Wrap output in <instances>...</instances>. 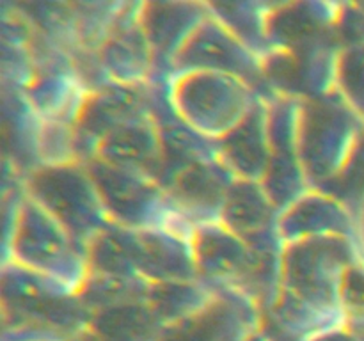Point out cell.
<instances>
[{
	"instance_id": "4fadbf2b",
	"label": "cell",
	"mask_w": 364,
	"mask_h": 341,
	"mask_svg": "<svg viewBox=\"0 0 364 341\" xmlns=\"http://www.w3.org/2000/svg\"><path fill=\"white\" fill-rule=\"evenodd\" d=\"M198 279L215 288H237L247 295L258 256L238 234L223 222L196 224L192 227Z\"/></svg>"
},
{
	"instance_id": "8fae6325",
	"label": "cell",
	"mask_w": 364,
	"mask_h": 341,
	"mask_svg": "<svg viewBox=\"0 0 364 341\" xmlns=\"http://www.w3.org/2000/svg\"><path fill=\"white\" fill-rule=\"evenodd\" d=\"M262 327V311L237 288H215L206 308L164 327L159 341H245Z\"/></svg>"
},
{
	"instance_id": "603a6c76",
	"label": "cell",
	"mask_w": 364,
	"mask_h": 341,
	"mask_svg": "<svg viewBox=\"0 0 364 341\" xmlns=\"http://www.w3.org/2000/svg\"><path fill=\"white\" fill-rule=\"evenodd\" d=\"M92 158L159 181L162 170V148L151 114L130 121L107 135L96 146Z\"/></svg>"
},
{
	"instance_id": "f546056e",
	"label": "cell",
	"mask_w": 364,
	"mask_h": 341,
	"mask_svg": "<svg viewBox=\"0 0 364 341\" xmlns=\"http://www.w3.org/2000/svg\"><path fill=\"white\" fill-rule=\"evenodd\" d=\"M149 286L151 283H148L144 277L89 274L85 283L78 290V298L89 313H95L114 305L148 302Z\"/></svg>"
},
{
	"instance_id": "ac0fdd59",
	"label": "cell",
	"mask_w": 364,
	"mask_h": 341,
	"mask_svg": "<svg viewBox=\"0 0 364 341\" xmlns=\"http://www.w3.org/2000/svg\"><path fill=\"white\" fill-rule=\"evenodd\" d=\"M341 2L295 0L274 2L267 18V36L272 52H295L336 38Z\"/></svg>"
},
{
	"instance_id": "7a4b0ae2",
	"label": "cell",
	"mask_w": 364,
	"mask_h": 341,
	"mask_svg": "<svg viewBox=\"0 0 364 341\" xmlns=\"http://www.w3.org/2000/svg\"><path fill=\"white\" fill-rule=\"evenodd\" d=\"M2 263H16L77 293L89 276L87 252L27 194L13 231L4 240Z\"/></svg>"
},
{
	"instance_id": "277c9868",
	"label": "cell",
	"mask_w": 364,
	"mask_h": 341,
	"mask_svg": "<svg viewBox=\"0 0 364 341\" xmlns=\"http://www.w3.org/2000/svg\"><path fill=\"white\" fill-rule=\"evenodd\" d=\"M364 121L338 91L302 99L299 155L311 188L333 180L347 162Z\"/></svg>"
},
{
	"instance_id": "d6a6232c",
	"label": "cell",
	"mask_w": 364,
	"mask_h": 341,
	"mask_svg": "<svg viewBox=\"0 0 364 341\" xmlns=\"http://www.w3.org/2000/svg\"><path fill=\"white\" fill-rule=\"evenodd\" d=\"M340 305L347 322L364 320V258L352 263L340 286Z\"/></svg>"
},
{
	"instance_id": "4dcf8cb0",
	"label": "cell",
	"mask_w": 364,
	"mask_h": 341,
	"mask_svg": "<svg viewBox=\"0 0 364 341\" xmlns=\"http://www.w3.org/2000/svg\"><path fill=\"white\" fill-rule=\"evenodd\" d=\"M316 190L333 195L359 219L364 208V128L340 173Z\"/></svg>"
},
{
	"instance_id": "e575fe53",
	"label": "cell",
	"mask_w": 364,
	"mask_h": 341,
	"mask_svg": "<svg viewBox=\"0 0 364 341\" xmlns=\"http://www.w3.org/2000/svg\"><path fill=\"white\" fill-rule=\"evenodd\" d=\"M309 341H359V340L350 332V330H348L347 325H343V327H338V329L329 330V332L320 334V336L313 337V340Z\"/></svg>"
},
{
	"instance_id": "5b68a950",
	"label": "cell",
	"mask_w": 364,
	"mask_h": 341,
	"mask_svg": "<svg viewBox=\"0 0 364 341\" xmlns=\"http://www.w3.org/2000/svg\"><path fill=\"white\" fill-rule=\"evenodd\" d=\"M359 258H363L361 247L352 238L323 237L291 242L283 251L281 291L318 308L341 309V281L348 266Z\"/></svg>"
},
{
	"instance_id": "d590c367",
	"label": "cell",
	"mask_w": 364,
	"mask_h": 341,
	"mask_svg": "<svg viewBox=\"0 0 364 341\" xmlns=\"http://www.w3.org/2000/svg\"><path fill=\"white\" fill-rule=\"evenodd\" d=\"M245 341H272V340H270V337L263 332L262 327H259V329H256L255 332H252Z\"/></svg>"
},
{
	"instance_id": "7402d4cb",
	"label": "cell",
	"mask_w": 364,
	"mask_h": 341,
	"mask_svg": "<svg viewBox=\"0 0 364 341\" xmlns=\"http://www.w3.org/2000/svg\"><path fill=\"white\" fill-rule=\"evenodd\" d=\"M139 276L148 283L198 281L192 231L156 227L137 231Z\"/></svg>"
},
{
	"instance_id": "d6986e66",
	"label": "cell",
	"mask_w": 364,
	"mask_h": 341,
	"mask_svg": "<svg viewBox=\"0 0 364 341\" xmlns=\"http://www.w3.org/2000/svg\"><path fill=\"white\" fill-rule=\"evenodd\" d=\"M237 178L217 158L192 166L174 176L164 190L174 208L192 224L219 222L224 201Z\"/></svg>"
},
{
	"instance_id": "6da1fadb",
	"label": "cell",
	"mask_w": 364,
	"mask_h": 341,
	"mask_svg": "<svg viewBox=\"0 0 364 341\" xmlns=\"http://www.w3.org/2000/svg\"><path fill=\"white\" fill-rule=\"evenodd\" d=\"M0 293L4 329L39 330L73 341L91 320L77 291L16 263H2Z\"/></svg>"
},
{
	"instance_id": "e0dca14e",
	"label": "cell",
	"mask_w": 364,
	"mask_h": 341,
	"mask_svg": "<svg viewBox=\"0 0 364 341\" xmlns=\"http://www.w3.org/2000/svg\"><path fill=\"white\" fill-rule=\"evenodd\" d=\"M142 2H127L112 31L95 53L109 82L146 85L153 75V52L141 23Z\"/></svg>"
},
{
	"instance_id": "ba28073f",
	"label": "cell",
	"mask_w": 364,
	"mask_h": 341,
	"mask_svg": "<svg viewBox=\"0 0 364 341\" xmlns=\"http://www.w3.org/2000/svg\"><path fill=\"white\" fill-rule=\"evenodd\" d=\"M224 73L247 82L258 94L272 98L263 59L247 48L212 13L196 28L173 60V77L185 73Z\"/></svg>"
},
{
	"instance_id": "484cf974",
	"label": "cell",
	"mask_w": 364,
	"mask_h": 341,
	"mask_svg": "<svg viewBox=\"0 0 364 341\" xmlns=\"http://www.w3.org/2000/svg\"><path fill=\"white\" fill-rule=\"evenodd\" d=\"M137 229L110 222L87 245L89 274L103 276H139Z\"/></svg>"
},
{
	"instance_id": "7c38bea8",
	"label": "cell",
	"mask_w": 364,
	"mask_h": 341,
	"mask_svg": "<svg viewBox=\"0 0 364 341\" xmlns=\"http://www.w3.org/2000/svg\"><path fill=\"white\" fill-rule=\"evenodd\" d=\"M151 114L146 85H124L109 82L85 98L75 123V144L78 160L92 158L95 149L107 135L130 121Z\"/></svg>"
},
{
	"instance_id": "ffe728a7",
	"label": "cell",
	"mask_w": 364,
	"mask_h": 341,
	"mask_svg": "<svg viewBox=\"0 0 364 341\" xmlns=\"http://www.w3.org/2000/svg\"><path fill=\"white\" fill-rule=\"evenodd\" d=\"M279 233L284 244L323 237H345L359 242L358 217L343 202L316 188L281 213Z\"/></svg>"
},
{
	"instance_id": "8992f818",
	"label": "cell",
	"mask_w": 364,
	"mask_h": 341,
	"mask_svg": "<svg viewBox=\"0 0 364 341\" xmlns=\"http://www.w3.org/2000/svg\"><path fill=\"white\" fill-rule=\"evenodd\" d=\"M167 94L174 112L213 141L237 126L262 96L240 78L206 71L173 77Z\"/></svg>"
},
{
	"instance_id": "74e56055",
	"label": "cell",
	"mask_w": 364,
	"mask_h": 341,
	"mask_svg": "<svg viewBox=\"0 0 364 341\" xmlns=\"http://www.w3.org/2000/svg\"><path fill=\"white\" fill-rule=\"evenodd\" d=\"M36 341H68V340H63V337H43V340H36Z\"/></svg>"
},
{
	"instance_id": "cb8c5ba5",
	"label": "cell",
	"mask_w": 364,
	"mask_h": 341,
	"mask_svg": "<svg viewBox=\"0 0 364 341\" xmlns=\"http://www.w3.org/2000/svg\"><path fill=\"white\" fill-rule=\"evenodd\" d=\"M279 210L258 181L235 180L220 212V222L249 247L279 237Z\"/></svg>"
},
{
	"instance_id": "4316f807",
	"label": "cell",
	"mask_w": 364,
	"mask_h": 341,
	"mask_svg": "<svg viewBox=\"0 0 364 341\" xmlns=\"http://www.w3.org/2000/svg\"><path fill=\"white\" fill-rule=\"evenodd\" d=\"M85 330L102 340L159 341L162 325L151 313L148 302H134L91 313Z\"/></svg>"
},
{
	"instance_id": "52a82bcc",
	"label": "cell",
	"mask_w": 364,
	"mask_h": 341,
	"mask_svg": "<svg viewBox=\"0 0 364 341\" xmlns=\"http://www.w3.org/2000/svg\"><path fill=\"white\" fill-rule=\"evenodd\" d=\"M110 222L130 229L192 231V224L174 208L162 185L153 178L112 167L98 158L85 160Z\"/></svg>"
},
{
	"instance_id": "44dd1931",
	"label": "cell",
	"mask_w": 364,
	"mask_h": 341,
	"mask_svg": "<svg viewBox=\"0 0 364 341\" xmlns=\"http://www.w3.org/2000/svg\"><path fill=\"white\" fill-rule=\"evenodd\" d=\"M219 158L238 180L262 183L270 162L269 98L259 96L247 116L217 141Z\"/></svg>"
},
{
	"instance_id": "d4e9b609",
	"label": "cell",
	"mask_w": 364,
	"mask_h": 341,
	"mask_svg": "<svg viewBox=\"0 0 364 341\" xmlns=\"http://www.w3.org/2000/svg\"><path fill=\"white\" fill-rule=\"evenodd\" d=\"M4 142L11 166L25 176L41 166L39 139L45 121L28 103L23 89L4 84Z\"/></svg>"
},
{
	"instance_id": "2e32d148",
	"label": "cell",
	"mask_w": 364,
	"mask_h": 341,
	"mask_svg": "<svg viewBox=\"0 0 364 341\" xmlns=\"http://www.w3.org/2000/svg\"><path fill=\"white\" fill-rule=\"evenodd\" d=\"M23 92L45 123L75 126L91 89L78 73L73 57L55 50L36 64L34 78Z\"/></svg>"
},
{
	"instance_id": "1f68e13d",
	"label": "cell",
	"mask_w": 364,
	"mask_h": 341,
	"mask_svg": "<svg viewBox=\"0 0 364 341\" xmlns=\"http://www.w3.org/2000/svg\"><path fill=\"white\" fill-rule=\"evenodd\" d=\"M336 91L364 121V45L343 46L340 50Z\"/></svg>"
},
{
	"instance_id": "83f0119b",
	"label": "cell",
	"mask_w": 364,
	"mask_h": 341,
	"mask_svg": "<svg viewBox=\"0 0 364 341\" xmlns=\"http://www.w3.org/2000/svg\"><path fill=\"white\" fill-rule=\"evenodd\" d=\"M215 290L203 281H167L151 283L148 305L164 327L181 322L210 304Z\"/></svg>"
},
{
	"instance_id": "9c48e42d",
	"label": "cell",
	"mask_w": 364,
	"mask_h": 341,
	"mask_svg": "<svg viewBox=\"0 0 364 341\" xmlns=\"http://www.w3.org/2000/svg\"><path fill=\"white\" fill-rule=\"evenodd\" d=\"M302 99L276 94L269 99L270 162L262 185L279 213L311 190L299 155Z\"/></svg>"
},
{
	"instance_id": "f1b7e54d",
	"label": "cell",
	"mask_w": 364,
	"mask_h": 341,
	"mask_svg": "<svg viewBox=\"0 0 364 341\" xmlns=\"http://www.w3.org/2000/svg\"><path fill=\"white\" fill-rule=\"evenodd\" d=\"M274 2H208V9L251 52L265 59L272 53L267 36V18Z\"/></svg>"
},
{
	"instance_id": "3957f363",
	"label": "cell",
	"mask_w": 364,
	"mask_h": 341,
	"mask_svg": "<svg viewBox=\"0 0 364 341\" xmlns=\"http://www.w3.org/2000/svg\"><path fill=\"white\" fill-rule=\"evenodd\" d=\"M21 183L25 194L43 206L85 252L89 242L110 224L98 188L82 160L39 166L25 174Z\"/></svg>"
},
{
	"instance_id": "30bf717a",
	"label": "cell",
	"mask_w": 364,
	"mask_h": 341,
	"mask_svg": "<svg viewBox=\"0 0 364 341\" xmlns=\"http://www.w3.org/2000/svg\"><path fill=\"white\" fill-rule=\"evenodd\" d=\"M340 43L336 38L295 52H272L263 59L265 80L274 94L313 99L336 91Z\"/></svg>"
},
{
	"instance_id": "9a60e30c",
	"label": "cell",
	"mask_w": 364,
	"mask_h": 341,
	"mask_svg": "<svg viewBox=\"0 0 364 341\" xmlns=\"http://www.w3.org/2000/svg\"><path fill=\"white\" fill-rule=\"evenodd\" d=\"M208 16V2H142L141 23L153 52L149 82H169L173 78L174 57Z\"/></svg>"
},
{
	"instance_id": "836d02e7",
	"label": "cell",
	"mask_w": 364,
	"mask_h": 341,
	"mask_svg": "<svg viewBox=\"0 0 364 341\" xmlns=\"http://www.w3.org/2000/svg\"><path fill=\"white\" fill-rule=\"evenodd\" d=\"M334 34L341 48L364 45V2H341Z\"/></svg>"
},
{
	"instance_id": "5bb4252c",
	"label": "cell",
	"mask_w": 364,
	"mask_h": 341,
	"mask_svg": "<svg viewBox=\"0 0 364 341\" xmlns=\"http://www.w3.org/2000/svg\"><path fill=\"white\" fill-rule=\"evenodd\" d=\"M169 82H149V110L156 124L162 148V170L159 183L164 188L185 169L219 158V146L213 139L188 126L169 102Z\"/></svg>"
},
{
	"instance_id": "8d00e7d4",
	"label": "cell",
	"mask_w": 364,
	"mask_h": 341,
	"mask_svg": "<svg viewBox=\"0 0 364 341\" xmlns=\"http://www.w3.org/2000/svg\"><path fill=\"white\" fill-rule=\"evenodd\" d=\"M73 341H114V340H102V337H96L92 336L91 332H87V330H84V332H82L80 336L75 337Z\"/></svg>"
}]
</instances>
